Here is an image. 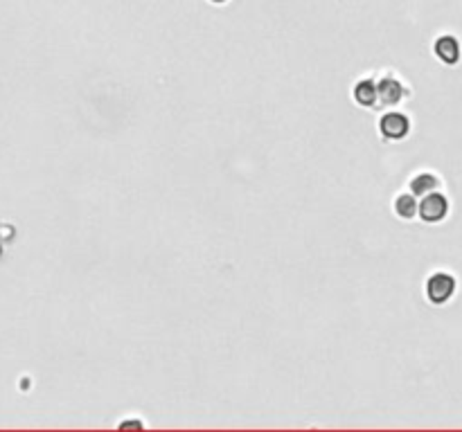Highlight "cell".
<instances>
[{"instance_id": "9c48e42d", "label": "cell", "mask_w": 462, "mask_h": 432, "mask_svg": "<svg viewBox=\"0 0 462 432\" xmlns=\"http://www.w3.org/2000/svg\"><path fill=\"white\" fill-rule=\"evenodd\" d=\"M212 3H217V5H221V3H225V0H212Z\"/></svg>"}, {"instance_id": "7a4b0ae2", "label": "cell", "mask_w": 462, "mask_h": 432, "mask_svg": "<svg viewBox=\"0 0 462 432\" xmlns=\"http://www.w3.org/2000/svg\"><path fill=\"white\" fill-rule=\"evenodd\" d=\"M456 293V279L447 272H435L433 277L426 281V295L433 304H445L454 298Z\"/></svg>"}, {"instance_id": "3957f363", "label": "cell", "mask_w": 462, "mask_h": 432, "mask_svg": "<svg viewBox=\"0 0 462 432\" xmlns=\"http://www.w3.org/2000/svg\"><path fill=\"white\" fill-rule=\"evenodd\" d=\"M379 131L383 137H388V140H401V137L408 135L410 122H408V117L401 113H386L379 122Z\"/></svg>"}, {"instance_id": "ba28073f", "label": "cell", "mask_w": 462, "mask_h": 432, "mask_svg": "<svg viewBox=\"0 0 462 432\" xmlns=\"http://www.w3.org/2000/svg\"><path fill=\"white\" fill-rule=\"evenodd\" d=\"M395 212L401 216V219H412L417 214V201L412 194H401L395 201Z\"/></svg>"}, {"instance_id": "277c9868", "label": "cell", "mask_w": 462, "mask_h": 432, "mask_svg": "<svg viewBox=\"0 0 462 432\" xmlns=\"http://www.w3.org/2000/svg\"><path fill=\"white\" fill-rule=\"evenodd\" d=\"M433 50H435L440 61L447 63V65H456L460 61V43H458V38L451 36V34L440 36L435 41V45H433Z\"/></svg>"}, {"instance_id": "5b68a950", "label": "cell", "mask_w": 462, "mask_h": 432, "mask_svg": "<svg viewBox=\"0 0 462 432\" xmlns=\"http://www.w3.org/2000/svg\"><path fill=\"white\" fill-rule=\"evenodd\" d=\"M377 97L383 106H397L401 97H404V86L397 79H392V77H383L377 84Z\"/></svg>"}, {"instance_id": "6da1fadb", "label": "cell", "mask_w": 462, "mask_h": 432, "mask_svg": "<svg viewBox=\"0 0 462 432\" xmlns=\"http://www.w3.org/2000/svg\"><path fill=\"white\" fill-rule=\"evenodd\" d=\"M417 212H419L422 221H424V223H440L447 216V212H449L447 196H442L438 192L426 194L424 199H422V203L417 205Z\"/></svg>"}, {"instance_id": "52a82bcc", "label": "cell", "mask_w": 462, "mask_h": 432, "mask_svg": "<svg viewBox=\"0 0 462 432\" xmlns=\"http://www.w3.org/2000/svg\"><path fill=\"white\" fill-rule=\"evenodd\" d=\"M438 187V178L433 173H419L410 180V194L412 196H426L431 192H435Z\"/></svg>"}, {"instance_id": "8992f818", "label": "cell", "mask_w": 462, "mask_h": 432, "mask_svg": "<svg viewBox=\"0 0 462 432\" xmlns=\"http://www.w3.org/2000/svg\"><path fill=\"white\" fill-rule=\"evenodd\" d=\"M354 100L361 106H375L379 102L377 97V84L370 82V79H363L354 86Z\"/></svg>"}]
</instances>
